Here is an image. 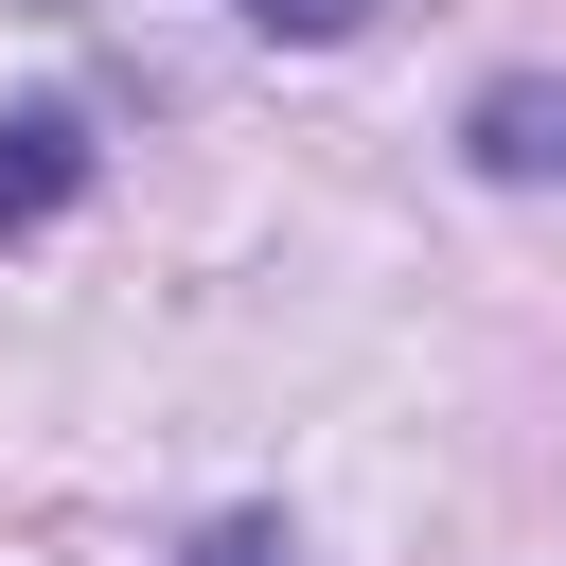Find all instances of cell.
Returning a JSON list of instances; mask_svg holds the SVG:
<instances>
[{
    "label": "cell",
    "mask_w": 566,
    "mask_h": 566,
    "mask_svg": "<svg viewBox=\"0 0 566 566\" xmlns=\"http://www.w3.org/2000/svg\"><path fill=\"white\" fill-rule=\"evenodd\" d=\"M88 195V106H0V248Z\"/></svg>",
    "instance_id": "obj_1"
},
{
    "label": "cell",
    "mask_w": 566,
    "mask_h": 566,
    "mask_svg": "<svg viewBox=\"0 0 566 566\" xmlns=\"http://www.w3.org/2000/svg\"><path fill=\"white\" fill-rule=\"evenodd\" d=\"M460 159L513 177V195H548V177H566V88H548V71H495V88L460 106Z\"/></svg>",
    "instance_id": "obj_2"
},
{
    "label": "cell",
    "mask_w": 566,
    "mask_h": 566,
    "mask_svg": "<svg viewBox=\"0 0 566 566\" xmlns=\"http://www.w3.org/2000/svg\"><path fill=\"white\" fill-rule=\"evenodd\" d=\"M177 566H301V531H283V513H212Z\"/></svg>",
    "instance_id": "obj_3"
},
{
    "label": "cell",
    "mask_w": 566,
    "mask_h": 566,
    "mask_svg": "<svg viewBox=\"0 0 566 566\" xmlns=\"http://www.w3.org/2000/svg\"><path fill=\"white\" fill-rule=\"evenodd\" d=\"M230 18H248V35H301V53H318V35H354L371 0H230Z\"/></svg>",
    "instance_id": "obj_4"
}]
</instances>
